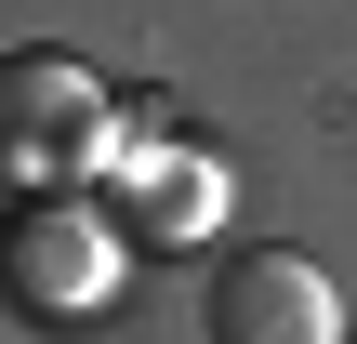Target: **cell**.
I'll list each match as a JSON object with an SVG mask.
<instances>
[{"instance_id": "cell-2", "label": "cell", "mask_w": 357, "mask_h": 344, "mask_svg": "<svg viewBox=\"0 0 357 344\" xmlns=\"http://www.w3.org/2000/svg\"><path fill=\"white\" fill-rule=\"evenodd\" d=\"M199 331H212V344H344V292L318 278V252L252 239V252H225V265H212Z\"/></svg>"}, {"instance_id": "cell-4", "label": "cell", "mask_w": 357, "mask_h": 344, "mask_svg": "<svg viewBox=\"0 0 357 344\" xmlns=\"http://www.w3.org/2000/svg\"><path fill=\"white\" fill-rule=\"evenodd\" d=\"M199 199H225V172H199V159H146V225H199Z\"/></svg>"}, {"instance_id": "cell-1", "label": "cell", "mask_w": 357, "mask_h": 344, "mask_svg": "<svg viewBox=\"0 0 357 344\" xmlns=\"http://www.w3.org/2000/svg\"><path fill=\"white\" fill-rule=\"evenodd\" d=\"M119 159V106H106V80L79 66V53H0V186H26V199H79L93 172Z\"/></svg>"}, {"instance_id": "cell-3", "label": "cell", "mask_w": 357, "mask_h": 344, "mask_svg": "<svg viewBox=\"0 0 357 344\" xmlns=\"http://www.w3.org/2000/svg\"><path fill=\"white\" fill-rule=\"evenodd\" d=\"M0 292H13L26 318H93V305L119 292V239H106V212H79V199H26V212L0 225Z\"/></svg>"}]
</instances>
